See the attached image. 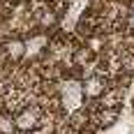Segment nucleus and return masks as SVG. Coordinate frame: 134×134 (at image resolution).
<instances>
[{
    "mask_svg": "<svg viewBox=\"0 0 134 134\" xmlns=\"http://www.w3.org/2000/svg\"><path fill=\"white\" fill-rule=\"evenodd\" d=\"M42 109L40 107H21L14 116V122H16V132L30 134L35 130L42 127Z\"/></svg>",
    "mask_w": 134,
    "mask_h": 134,
    "instance_id": "1",
    "label": "nucleus"
},
{
    "mask_svg": "<svg viewBox=\"0 0 134 134\" xmlns=\"http://www.w3.org/2000/svg\"><path fill=\"white\" fill-rule=\"evenodd\" d=\"M109 88L111 86H109V79L104 74H88L81 81V97L90 99V102H99Z\"/></svg>",
    "mask_w": 134,
    "mask_h": 134,
    "instance_id": "2",
    "label": "nucleus"
},
{
    "mask_svg": "<svg viewBox=\"0 0 134 134\" xmlns=\"http://www.w3.org/2000/svg\"><path fill=\"white\" fill-rule=\"evenodd\" d=\"M32 16H35V23H37L40 30H51V28H55L58 21H60V12L55 9L51 2H49V5H42Z\"/></svg>",
    "mask_w": 134,
    "mask_h": 134,
    "instance_id": "3",
    "label": "nucleus"
},
{
    "mask_svg": "<svg viewBox=\"0 0 134 134\" xmlns=\"http://www.w3.org/2000/svg\"><path fill=\"white\" fill-rule=\"evenodd\" d=\"M2 53H5V60H9V63H21V60L26 58V53H28L26 40H21V37H9V40H5Z\"/></svg>",
    "mask_w": 134,
    "mask_h": 134,
    "instance_id": "4",
    "label": "nucleus"
},
{
    "mask_svg": "<svg viewBox=\"0 0 134 134\" xmlns=\"http://www.w3.org/2000/svg\"><path fill=\"white\" fill-rule=\"evenodd\" d=\"M118 118H120V109H104V107H99L97 113H95V122H97L99 127H111Z\"/></svg>",
    "mask_w": 134,
    "mask_h": 134,
    "instance_id": "5",
    "label": "nucleus"
},
{
    "mask_svg": "<svg viewBox=\"0 0 134 134\" xmlns=\"http://www.w3.org/2000/svg\"><path fill=\"white\" fill-rule=\"evenodd\" d=\"M90 60H93V49L88 44H83V46H79V49L72 51V63L76 67H86Z\"/></svg>",
    "mask_w": 134,
    "mask_h": 134,
    "instance_id": "6",
    "label": "nucleus"
},
{
    "mask_svg": "<svg viewBox=\"0 0 134 134\" xmlns=\"http://www.w3.org/2000/svg\"><path fill=\"white\" fill-rule=\"evenodd\" d=\"M0 134H16V122L12 113H0Z\"/></svg>",
    "mask_w": 134,
    "mask_h": 134,
    "instance_id": "7",
    "label": "nucleus"
},
{
    "mask_svg": "<svg viewBox=\"0 0 134 134\" xmlns=\"http://www.w3.org/2000/svg\"><path fill=\"white\" fill-rule=\"evenodd\" d=\"M127 26H130V30H134V9L127 14Z\"/></svg>",
    "mask_w": 134,
    "mask_h": 134,
    "instance_id": "8",
    "label": "nucleus"
},
{
    "mask_svg": "<svg viewBox=\"0 0 134 134\" xmlns=\"http://www.w3.org/2000/svg\"><path fill=\"white\" fill-rule=\"evenodd\" d=\"M7 5H16V2H21V0H5Z\"/></svg>",
    "mask_w": 134,
    "mask_h": 134,
    "instance_id": "9",
    "label": "nucleus"
}]
</instances>
